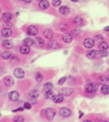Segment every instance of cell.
<instances>
[{
  "instance_id": "obj_10",
  "label": "cell",
  "mask_w": 109,
  "mask_h": 122,
  "mask_svg": "<svg viewBox=\"0 0 109 122\" xmlns=\"http://www.w3.org/2000/svg\"><path fill=\"white\" fill-rule=\"evenodd\" d=\"M38 28L33 25L29 26L28 28H27V34L30 35H36L38 34Z\"/></svg>"
},
{
  "instance_id": "obj_27",
  "label": "cell",
  "mask_w": 109,
  "mask_h": 122,
  "mask_svg": "<svg viewBox=\"0 0 109 122\" xmlns=\"http://www.w3.org/2000/svg\"><path fill=\"white\" fill-rule=\"evenodd\" d=\"M54 96H55V94L52 90L45 92V94H44V97H45L46 99H52V98L54 97Z\"/></svg>"
},
{
  "instance_id": "obj_8",
  "label": "cell",
  "mask_w": 109,
  "mask_h": 122,
  "mask_svg": "<svg viewBox=\"0 0 109 122\" xmlns=\"http://www.w3.org/2000/svg\"><path fill=\"white\" fill-rule=\"evenodd\" d=\"M4 84L5 86H7V87H11V86H13V84H14V80H13V78L12 77H10V76H7V77H5V78H4Z\"/></svg>"
},
{
  "instance_id": "obj_20",
  "label": "cell",
  "mask_w": 109,
  "mask_h": 122,
  "mask_svg": "<svg viewBox=\"0 0 109 122\" xmlns=\"http://www.w3.org/2000/svg\"><path fill=\"white\" fill-rule=\"evenodd\" d=\"M44 35L47 38H48V39H52L53 38V32L50 29L47 28L44 30Z\"/></svg>"
},
{
  "instance_id": "obj_44",
  "label": "cell",
  "mask_w": 109,
  "mask_h": 122,
  "mask_svg": "<svg viewBox=\"0 0 109 122\" xmlns=\"http://www.w3.org/2000/svg\"><path fill=\"white\" fill-rule=\"evenodd\" d=\"M24 109H25V108H24ZM24 109L23 107H19V108H17V109H16V110H13V112L15 113V112H17V111H24Z\"/></svg>"
},
{
  "instance_id": "obj_38",
  "label": "cell",
  "mask_w": 109,
  "mask_h": 122,
  "mask_svg": "<svg viewBox=\"0 0 109 122\" xmlns=\"http://www.w3.org/2000/svg\"><path fill=\"white\" fill-rule=\"evenodd\" d=\"M13 121H18V122H22V121H24V117H22V116H16V117L13 118Z\"/></svg>"
},
{
  "instance_id": "obj_48",
  "label": "cell",
  "mask_w": 109,
  "mask_h": 122,
  "mask_svg": "<svg viewBox=\"0 0 109 122\" xmlns=\"http://www.w3.org/2000/svg\"><path fill=\"white\" fill-rule=\"evenodd\" d=\"M70 1L73 2H79L80 0H70Z\"/></svg>"
},
{
  "instance_id": "obj_49",
  "label": "cell",
  "mask_w": 109,
  "mask_h": 122,
  "mask_svg": "<svg viewBox=\"0 0 109 122\" xmlns=\"http://www.w3.org/2000/svg\"><path fill=\"white\" fill-rule=\"evenodd\" d=\"M90 120H85L84 121V122H90Z\"/></svg>"
},
{
  "instance_id": "obj_45",
  "label": "cell",
  "mask_w": 109,
  "mask_h": 122,
  "mask_svg": "<svg viewBox=\"0 0 109 122\" xmlns=\"http://www.w3.org/2000/svg\"><path fill=\"white\" fill-rule=\"evenodd\" d=\"M79 113H80V116H79V118L80 119L81 117H83V114H84V113H83L82 111H79Z\"/></svg>"
},
{
  "instance_id": "obj_33",
  "label": "cell",
  "mask_w": 109,
  "mask_h": 122,
  "mask_svg": "<svg viewBox=\"0 0 109 122\" xmlns=\"http://www.w3.org/2000/svg\"><path fill=\"white\" fill-rule=\"evenodd\" d=\"M68 27H69L68 25L66 24L62 23L59 24V29L60 30H62V31H66V30H67V29H68Z\"/></svg>"
},
{
  "instance_id": "obj_18",
  "label": "cell",
  "mask_w": 109,
  "mask_h": 122,
  "mask_svg": "<svg viewBox=\"0 0 109 122\" xmlns=\"http://www.w3.org/2000/svg\"><path fill=\"white\" fill-rule=\"evenodd\" d=\"M52 100L54 101V102H56V103H59V102H62L64 100V97L63 95H57V96H54V97L52 98Z\"/></svg>"
},
{
  "instance_id": "obj_46",
  "label": "cell",
  "mask_w": 109,
  "mask_h": 122,
  "mask_svg": "<svg viewBox=\"0 0 109 122\" xmlns=\"http://www.w3.org/2000/svg\"><path fill=\"white\" fill-rule=\"evenodd\" d=\"M24 2H26V3H30V2H31L32 0H23Z\"/></svg>"
},
{
  "instance_id": "obj_2",
  "label": "cell",
  "mask_w": 109,
  "mask_h": 122,
  "mask_svg": "<svg viewBox=\"0 0 109 122\" xmlns=\"http://www.w3.org/2000/svg\"><path fill=\"white\" fill-rule=\"evenodd\" d=\"M45 115L47 120L52 121L53 118H54L55 116V111L52 108H47L45 110Z\"/></svg>"
},
{
  "instance_id": "obj_5",
  "label": "cell",
  "mask_w": 109,
  "mask_h": 122,
  "mask_svg": "<svg viewBox=\"0 0 109 122\" xmlns=\"http://www.w3.org/2000/svg\"><path fill=\"white\" fill-rule=\"evenodd\" d=\"M8 96H9V99H10L11 101L16 102V101H17L19 99V94L16 91H12V92H10L9 93Z\"/></svg>"
},
{
  "instance_id": "obj_22",
  "label": "cell",
  "mask_w": 109,
  "mask_h": 122,
  "mask_svg": "<svg viewBox=\"0 0 109 122\" xmlns=\"http://www.w3.org/2000/svg\"><path fill=\"white\" fill-rule=\"evenodd\" d=\"M53 88H54V85H53L52 82H47V83H46V84L44 85L43 90L44 92H47L49 90H52Z\"/></svg>"
},
{
  "instance_id": "obj_25",
  "label": "cell",
  "mask_w": 109,
  "mask_h": 122,
  "mask_svg": "<svg viewBox=\"0 0 109 122\" xmlns=\"http://www.w3.org/2000/svg\"><path fill=\"white\" fill-rule=\"evenodd\" d=\"M33 43H34V41H33V40L30 38H26L24 39V44H25V45L31 46L33 45Z\"/></svg>"
},
{
  "instance_id": "obj_34",
  "label": "cell",
  "mask_w": 109,
  "mask_h": 122,
  "mask_svg": "<svg viewBox=\"0 0 109 122\" xmlns=\"http://www.w3.org/2000/svg\"><path fill=\"white\" fill-rule=\"evenodd\" d=\"M108 52H106V50H101V51H98V56H101V57H106L108 56Z\"/></svg>"
},
{
  "instance_id": "obj_6",
  "label": "cell",
  "mask_w": 109,
  "mask_h": 122,
  "mask_svg": "<svg viewBox=\"0 0 109 122\" xmlns=\"http://www.w3.org/2000/svg\"><path fill=\"white\" fill-rule=\"evenodd\" d=\"M73 92V89L70 88H61L60 91H59V93L62 94L63 96H69Z\"/></svg>"
},
{
  "instance_id": "obj_32",
  "label": "cell",
  "mask_w": 109,
  "mask_h": 122,
  "mask_svg": "<svg viewBox=\"0 0 109 122\" xmlns=\"http://www.w3.org/2000/svg\"><path fill=\"white\" fill-rule=\"evenodd\" d=\"M94 40H96L97 42L100 43L101 41H103L104 39V37H103L102 35H95L94 37Z\"/></svg>"
},
{
  "instance_id": "obj_47",
  "label": "cell",
  "mask_w": 109,
  "mask_h": 122,
  "mask_svg": "<svg viewBox=\"0 0 109 122\" xmlns=\"http://www.w3.org/2000/svg\"><path fill=\"white\" fill-rule=\"evenodd\" d=\"M104 30H105V31H109V26H107V27H105Z\"/></svg>"
},
{
  "instance_id": "obj_30",
  "label": "cell",
  "mask_w": 109,
  "mask_h": 122,
  "mask_svg": "<svg viewBox=\"0 0 109 122\" xmlns=\"http://www.w3.org/2000/svg\"><path fill=\"white\" fill-rule=\"evenodd\" d=\"M35 79L36 81H38V82H41L43 81V75L41 73V72H38L37 74H36L35 75Z\"/></svg>"
},
{
  "instance_id": "obj_26",
  "label": "cell",
  "mask_w": 109,
  "mask_h": 122,
  "mask_svg": "<svg viewBox=\"0 0 109 122\" xmlns=\"http://www.w3.org/2000/svg\"><path fill=\"white\" fill-rule=\"evenodd\" d=\"M99 48L101 49V50H107L108 49V44L106 42V41H103L100 43H99Z\"/></svg>"
},
{
  "instance_id": "obj_21",
  "label": "cell",
  "mask_w": 109,
  "mask_h": 122,
  "mask_svg": "<svg viewBox=\"0 0 109 122\" xmlns=\"http://www.w3.org/2000/svg\"><path fill=\"white\" fill-rule=\"evenodd\" d=\"M34 43H35V45L37 46H38V47H42L44 45V40L41 38H40V37L36 38V39L34 40Z\"/></svg>"
},
{
  "instance_id": "obj_40",
  "label": "cell",
  "mask_w": 109,
  "mask_h": 122,
  "mask_svg": "<svg viewBox=\"0 0 109 122\" xmlns=\"http://www.w3.org/2000/svg\"><path fill=\"white\" fill-rule=\"evenodd\" d=\"M31 106H32V104L30 103V102H25L24 105V107L25 109H27V110H30V108H31Z\"/></svg>"
},
{
  "instance_id": "obj_29",
  "label": "cell",
  "mask_w": 109,
  "mask_h": 122,
  "mask_svg": "<svg viewBox=\"0 0 109 122\" xmlns=\"http://www.w3.org/2000/svg\"><path fill=\"white\" fill-rule=\"evenodd\" d=\"M29 96H31V97H33V98H38V97L39 96V92H38V91L35 90V89H33L30 92Z\"/></svg>"
},
{
  "instance_id": "obj_37",
  "label": "cell",
  "mask_w": 109,
  "mask_h": 122,
  "mask_svg": "<svg viewBox=\"0 0 109 122\" xmlns=\"http://www.w3.org/2000/svg\"><path fill=\"white\" fill-rule=\"evenodd\" d=\"M29 101L31 103L32 105H35V104H37V102H38V100H37V98H33V97H31V96H30L29 98Z\"/></svg>"
},
{
  "instance_id": "obj_28",
  "label": "cell",
  "mask_w": 109,
  "mask_h": 122,
  "mask_svg": "<svg viewBox=\"0 0 109 122\" xmlns=\"http://www.w3.org/2000/svg\"><path fill=\"white\" fill-rule=\"evenodd\" d=\"M11 56H12V53L9 51H5L2 53V57L4 60H9Z\"/></svg>"
},
{
  "instance_id": "obj_50",
  "label": "cell",
  "mask_w": 109,
  "mask_h": 122,
  "mask_svg": "<svg viewBox=\"0 0 109 122\" xmlns=\"http://www.w3.org/2000/svg\"><path fill=\"white\" fill-rule=\"evenodd\" d=\"M16 15H17V16H18V15L19 14V12H16Z\"/></svg>"
},
{
  "instance_id": "obj_9",
  "label": "cell",
  "mask_w": 109,
  "mask_h": 122,
  "mask_svg": "<svg viewBox=\"0 0 109 122\" xmlns=\"http://www.w3.org/2000/svg\"><path fill=\"white\" fill-rule=\"evenodd\" d=\"M47 46H48V48L52 49H57L60 48V46L58 45V43L55 40H50L48 41V43H47Z\"/></svg>"
},
{
  "instance_id": "obj_23",
  "label": "cell",
  "mask_w": 109,
  "mask_h": 122,
  "mask_svg": "<svg viewBox=\"0 0 109 122\" xmlns=\"http://www.w3.org/2000/svg\"><path fill=\"white\" fill-rule=\"evenodd\" d=\"M83 20L82 19V17H80V16H76V17H75L73 19L72 23H73L75 25L80 26V25H81V24H83Z\"/></svg>"
},
{
  "instance_id": "obj_3",
  "label": "cell",
  "mask_w": 109,
  "mask_h": 122,
  "mask_svg": "<svg viewBox=\"0 0 109 122\" xmlns=\"http://www.w3.org/2000/svg\"><path fill=\"white\" fill-rule=\"evenodd\" d=\"M71 113L72 112L70 109H69V108H67V107H62V108H61L59 110V114L63 117H69V116L71 115Z\"/></svg>"
},
{
  "instance_id": "obj_41",
  "label": "cell",
  "mask_w": 109,
  "mask_h": 122,
  "mask_svg": "<svg viewBox=\"0 0 109 122\" xmlns=\"http://www.w3.org/2000/svg\"><path fill=\"white\" fill-rule=\"evenodd\" d=\"M11 62H12L13 63H17L19 62V59H18V57L17 56H13L12 57V59H11Z\"/></svg>"
},
{
  "instance_id": "obj_51",
  "label": "cell",
  "mask_w": 109,
  "mask_h": 122,
  "mask_svg": "<svg viewBox=\"0 0 109 122\" xmlns=\"http://www.w3.org/2000/svg\"><path fill=\"white\" fill-rule=\"evenodd\" d=\"M108 81H109V75H108Z\"/></svg>"
},
{
  "instance_id": "obj_11",
  "label": "cell",
  "mask_w": 109,
  "mask_h": 122,
  "mask_svg": "<svg viewBox=\"0 0 109 122\" xmlns=\"http://www.w3.org/2000/svg\"><path fill=\"white\" fill-rule=\"evenodd\" d=\"M49 2L47 0H41L39 2V7L43 10H47L49 7Z\"/></svg>"
},
{
  "instance_id": "obj_1",
  "label": "cell",
  "mask_w": 109,
  "mask_h": 122,
  "mask_svg": "<svg viewBox=\"0 0 109 122\" xmlns=\"http://www.w3.org/2000/svg\"><path fill=\"white\" fill-rule=\"evenodd\" d=\"M97 88V85L94 84V83H90L87 84L85 87V90L87 93H93L94 92H96Z\"/></svg>"
},
{
  "instance_id": "obj_13",
  "label": "cell",
  "mask_w": 109,
  "mask_h": 122,
  "mask_svg": "<svg viewBox=\"0 0 109 122\" xmlns=\"http://www.w3.org/2000/svg\"><path fill=\"white\" fill-rule=\"evenodd\" d=\"M19 51L22 54H24V55H27L28 54L30 51V46H27V45H25L24 44L23 46H20V48H19Z\"/></svg>"
},
{
  "instance_id": "obj_52",
  "label": "cell",
  "mask_w": 109,
  "mask_h": 122,
  "mask_svg": "<svg viewBox=\"0 0 109 122\" xmlns=\"http://www.w3.org/2000/svg\"><path fill=\"white\" fill-rule=\"evenodd\" d=\"M36 1H38V2H40V1H41V0H36Z\"/></svg>"
},
{
  "instance_id": "obj_7",
  "label": "cell",
  "mask_w": 109,
  "mask_h": 122,
  "mask_svg": "<svg viewBox=\"0 0 109 122\" xmlns=\"http://www.w3.org/2000/svg\"><path fill=\"white\" fill-rule=\"evenodd\" d=\"M94 39H92V38H86L83 41V46H84L87 49H91L92 47L94 46Z\"/></svg>"
},
{
  "instance_id": "obj_36",
  "label": "cell",
  "mask_w": 109,
  "mask_h": 122,
  "mask_svg": "<svg viewBox=\"0 0 109 122\" xmlns=\"http://www.w3.org/2000/svg\"><path fill=\"white\" fill-rule=\"evenodd\" d=\"M52 3L55 7H57V6H59V5H61L62 1H61V0H52Z\"/></svg>"
},
{
  "instance_id": "obj_39",
  "label": "cell",
  "mask_w": 109,
  "mask_h": 122,
  "mask_svg": "<svg viewBox=\"0 0 109 122\" xmlns=\"http://www.w3.org/2000/svg\"><path fill=\"white\" fill-rule=\"evenodd\" d=\"M67 80V77H61V78L58 80V85H63L64 83L66 82V81Z\"/></svg>"
},
{
  "instance_id": "obj_17",
  "label": "cell",
  "mask_w": 109,
  "mask_h": 122,
  "mask_svg": "<svg viewBox=\"0 0 109 122\" xmlns=\"http://www.w3.org/2000/svg\"><path fill=\"white\" fill-rule=\"evenodd\" d=\"M58 11H59V13H61V14L66 15L67 13H69V11H70V9H69L68 6H66V5H62V6H61L59 8Z\"/></svg>"
},
{
  "instance_id": "obj_19",
  "label": "cell",
  "mask_w": 109,
  "mask_h": 122,
  "mask_svg": "<svg viewBox=\"0 0 109 122\" xmlns=\"http://www.w3.org/2000/svg\"><path fill=\"white\" fill-rule=\"evenodd\" d=\"M2 46H3L4 48H6V49H11L13 46V43L12 41H10L9 39H6L2 42Z\"/></svg>"
},
{
  "instance_id": "obj_24",
  "label": "cell",
  "mask_w": 109,
  "mask_h": 122,
  "mask_svg": "<svg viewBox=\"0 0 109 122\" xmlns=\"http://www.w3.org/2000/svg\"><path fill=\"white\" fill-rule=\"evenodd\" d=\"M100 92H101L102 94H104V95L109 94V85L104 84L100 88Z\"/></svg>"
},
{
  "instance_id": "obj_16",
  "label": "cell",
  "mask_w": 109,
  "mask_h": 122,
  "mask_svg": "<svg viewBox=\"0 0 109 122\" xmlns=\"http://www.w3.org/2000/svg\"><path fill=\"white\" fill-rule=\"evenodd\" d=\"M62 40H63V41H65L66 43H70L72 41V35L69 34V33L64 34L62 35Z\"/></svg>"
},
{
  "instance_id": "obj_42",
  "label": "cell",
  "mask_w": 109,
  "mask_h": 122,
  "mask_svg": "<svg viewBox=\"0 0 109 122\" xmlns=\"http://www.w3.org/2000/svg\"><path fill=\"white\" fill-rule=\"evenodd\" d=\"M80 30L79 29H77V30H72V31L71 32V34L72 35H78V34H80Z\"/></svg>"
},
{
  "instance_id": "obj_4",
  "label": "cell",
  "mask_w": 109,
  "mask_h": 122,
  "mask_svg": "<svg viewBox=\"0 0 109 122\" xmlns=\"http://www.w3.org/2000/svg\"><path fill=\"white\" fill-rule=\"evenodd\" d=\"M24 75H25V73H24V70L22 68L17 67V68L15 69L14 76L16 77H17V78H19V79H21V78H23V77H24Z\"/></svg>"
},
{
  "instance_id": "obj_15",
  "label": "cell",
  "mask_w": 109,
  "mask_h": 122,
  "mask_svg": "<svg viewBox=\"0 0 109 122\" xmlns=\"http://www.w3.org/2000/svg\"><path fill=\"white\" fill-rule=\"evenodd\" d=\"M12 33L13 32L11 28H5V27H4V28L2 30V35L5 38L10 37V36L12 35Z\"/></svg>"
},
{
  "instance_id": "obj_14",
  "label": "cell",
  "mask_w": 109,
  "mask_h": 122,
  "mask_svg": "<svg viewBox=\"0 0 109 122\" xmlns=\"http://www.w3.org/2000/svg\"><path fill=\"white\" fill-rule=\"evenodd\" d=\"M13 18V14L11 13H4L2 16V19L5 22V21H9Z\"/></svg>"
},
{
  "instance_id": "obj_31",
  "label": "cell",
  "mask_w": 109,
  "mask_h": 122,
  "mask_svg": "<svg viewBox=\"0 0 109 122\" xmlns=\"http://www.w3.org/2000/svg\"><path fill=\"white\" fill-rule=\"evenodd\" d=\"M107 81H108V77L106 76L100 75L99 77V81H100V83H101V84H105V83L107 82Z\"/></svg>"
},
{
  "instance_id": "obj_12",
  "label": "cell",
  "mask_w": 109,
  "mask_h": 122,
  "mask_svg": "<svg viewBox=\"0 0 109 122\" xmlns=\"http://www.w3.org/2000/svg\"><path fill=\"white\" fill-rule=\"evenodd\" d=\"M86 56L90 60L95 59L97 56H98V51H97V50L89 51V52H87V53H86Z\"/></svg>"
},
{
  "instance_id": "obj_43",
  "label": "cell",
  "mask_w": 109,
  "mask_h": 122,
  "mask_svg": "<svg viewBox=\"0 0 109 122\" xmlns=\"http://www.w3.org/2000/svg\"><path fill=\"white\" fill-rule=\"evenodd\" d=\"M69 84H70V85H72V84H73V83L75 82V79H74L72 76L69 77Z\"/></svg>"
},
{
  "instance_id": "obj_35",
  "label": "cell",
  "mask_w": 109,
  "mask_h": 122,
  "mask_svg": "<svg viewBox=\"0 0 109 122\" xmlns=\"http://www.w3.org/2000/svg\"><path fill=\"white\" fill-rule=\"evenodd\" d=\"M3 26H4V27H5V28H12L13 27V24L9 21H5L3 24Z\"/></svg>"
}]
</instances>
